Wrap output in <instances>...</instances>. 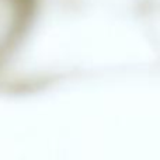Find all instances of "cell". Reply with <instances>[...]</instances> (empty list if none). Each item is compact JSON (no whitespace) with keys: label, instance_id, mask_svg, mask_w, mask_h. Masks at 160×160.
Instances as JSON below:
<instances>
[{"label":"cell","instance_id":"1","mask_svg":"<svg viewBox=\"0 0 160 160\" xmlns=\"http://www.w3.org/2000/svg\"><path fill=\"white\" fill-rule=\"evenodd\" d=\"M31 0H0V48H3L24 25Z\"/></svg>","mask_w":160,"mask_h":160}]
</instances>
